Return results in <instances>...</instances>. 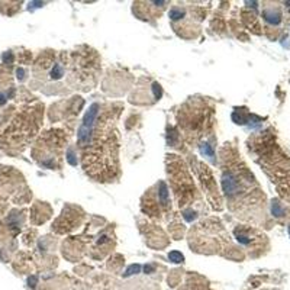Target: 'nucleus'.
<instances>
[{
  "mask_svg": "<svg viewBox=\"0 0 290 290\" xmlns=\"http://www.w3.org/2000/svg\"><path fill=\"white\" fill-rule=\"evenodd\" d=\"M248 147L257 155V162L276 183L280 194L290 199V161L273 141V136L264 132L263 135L249 140Z\"/></svg>",
  "mask_w": 290,
  "mask_h": 290,
  "instance_id": "nucleus-3",
  "label": "nucleus"
},
{
  "mask_svg": "<svg viewBox=\"0 0 290 290\" xmlns=\"http://www.w3.org/2000/svg\"><path fill=\"white\" fill-rule=\"evenodd\" d=\"M222 157V187L229 207L242 216L248 215L251 213V207L257 209L261 206L264 194L257 186L253 174L234 151L223 148Z\"/></svg>",
  "mask_w": 290,
  "mask_h": 290,
  "instance_id": "nucleus-2",
  "label": "nucleus"
},
{
  "mask_svg": "<svg viewBox=\"0 0 290 290\" xmlns=\"http://www.w3.org/2000/svg\"><path fill=\"white\" fill-rule=\"evenodd\" d=\"M116 116L118 113L110 109L96 121L97 123L84 148L83 167L97 181H112L119 174Z\"/></svg>",
  "mask_w": 290,
  "mask_h": 290,
  "instance_id": "nucleus-1",
  "label": "nucleus"
},
{
  "mask_svg": "<svg viewBox=\"0 0 290 290\" xmlns=\"http://www.w3.org/2000/svg\"><path fill=\"white\" fill-rule=\"evenodd\" d=\"M264 16H265V20L270 23H279L280 22V13L274 10H265L264 12Z\"/></svg>",
  "mask_w": 290,
  "mask_h": 290,
  "instance_id": "nucleus-4",
  "label": "nucleus"
},
{
  "mask_svg": "<svg viewBox=\"0 0 290 290\" xmlns=\"http://www.w3.org/2000/svg\"><path fill=\"white\" fill-rule=\"evenodd\" d=\"M2 103H4V96H2V94H0V105H2Z\"/></svg>",
  "mask_w": 290,
  "mask_h": 290,
  "instance_id": "nucleus-6",
  "label": "nucleus"
},
{
  "mask_svg": "<svg viewBox=\"0 0 290 290\" xmlns=\"http://www.w3.org/2000/svg\"><path fill=\"white\" fill-rule=\"evenodd\" d=\"M168 258H170V261H173V263H181V261L184 260L183 254L177 253V251H171V253L168 254Z\"/></svg>",
  "mask_w": 290,
  "mask_h": 290,
  "instance_id": "nucleus-5",
  "label": "nucleus"
}]
</instances>
